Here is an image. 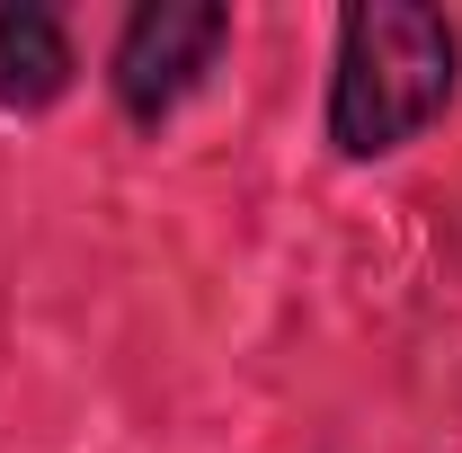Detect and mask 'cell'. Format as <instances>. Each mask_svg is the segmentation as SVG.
I'll return each instance as SVG.
<instances>
[{"mask_svg":"<svg viewBox=\"0 0 462 453\" xmlns=\"http://www.w3.org/2000/svg\"><path fill=\"white\" fill-rule=\"evenodd\" d=\"M62 89H71V36H62V18L36 9V0H9L0 9V107L36 116V107H54Z\"/></svg>","mask_w":462,"mask_h":453,"instance_id":"3","label":"cell"},{"mask_svg":"<svg viewBox=\"0 0 462 453\" xmlns=\"http://www.w3.org/2000/svg\"><path fill=\"white\" fill-rule=\"evenodd\" d=\"M231 36V9L214 0H143L134 18H125V36H116V107L134 116V125H161V116L214 71Z\"/></svg>","mask_w":462,"mask_h":453,"instance_id":"2","label":"cell"},{"mask_svg":"<svg viewBox=\"0 0 462 453\" xmlns=\"http://www.w3.org/2000/svg\"><path fill=\"white\" fill-rule=\"evenodd\" d=\"M462 45L418 0H356L338 27V80H329V143L346 161H383L409 134H427L454 98Z\"/></svg>","mask_w":462,"mask_h":453,"instance_id":"1","label":"cell"}]
</instances>
